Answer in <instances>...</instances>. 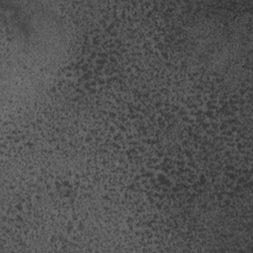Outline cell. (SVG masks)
Wrapping results in <instances>:
<instances>
[{"label": "cell", "mask_w": 253, "mask_h": 253, "mask_svg": "<svg viewBox=\"0 0 253 253\" xmlns=\"http://www.w3.org/2000/svg\"><path fill=\"white\" fill-rule=\"evenodd\" d=\"M1 10L9 35L25 50L48 51L60 39L55 13L39 3L2 2Z\"/></svg>", "instance_id": "6da1fadb"}]
</instances>
